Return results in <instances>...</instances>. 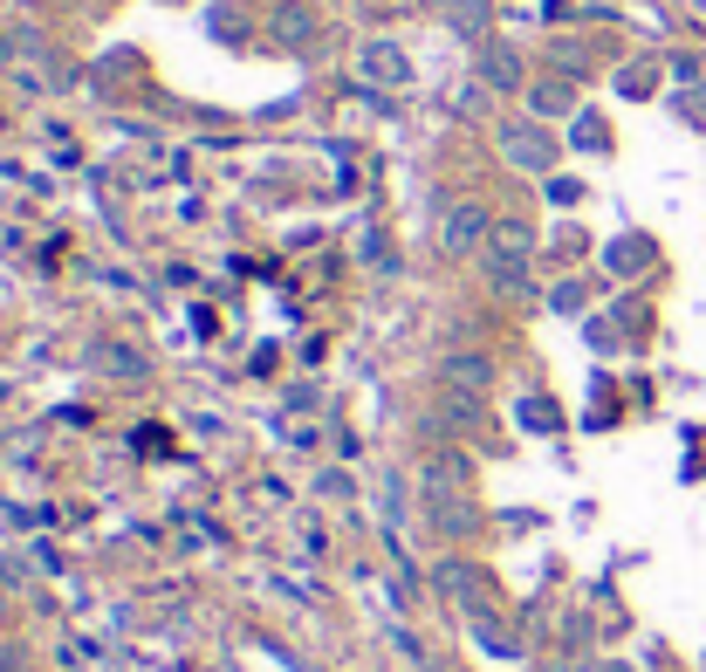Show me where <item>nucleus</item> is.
Returning a JSON list of instances; mask_svg holds the SVG:
<instances>
[{"label": "nucleus", "mask_w": 706, "mask_h": 672, "mask_svg": "<svg viewBox=\"0 0 706 672\" xmlns=\"http://www.w3.org/2000/svg\"><path fill=\"white\" fill-rule=\"evenodd\" d=\"M439 234H447V247H453V254H466V247H481V234H487V213H481L474 199H460L453 213H447V227H439Z\"/></svg>", "instance_id": "1"}, {"label": "nucleus", "mask_w": 706, "mask_h": 672, "mask_svg": "<svg viewBox=\"0 0 706 672\" xmlns=\"http://www.w3.org/2000/svg\"><path fill=\"white\" fill-rule=\"evenodd\" d=\"M0 672H14V652H8V645H0Z\"/></svg>", "instance_id": "3"}, {"label": "nucleus", "mask_w": 706, "mask_h": 672, "mask_svg": "<svg viewBox=\"0 0 706 672\" xmlns=\"http://www.w3.org/2000/svg\"><path fill=\"white\" fill-rule=\"evenodd\" d=\"M447 378H453V384H466V392H487L494 364H487V357H474V350H466V357H447Z\"/></svg>", "instance_id": "2"}]
</instances>
